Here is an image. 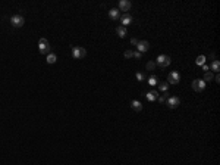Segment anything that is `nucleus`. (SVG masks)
I'll use <instances>...</instances> for the list:
<instances>
[{"instance_id":"f257e3e1","label":"nucleus","mask_w":220,"mask_h":165,"mask_svg":"<svg viewBox=\"0 0 220 165\" xmlns=\"http://www.w3.org/2000/svg\"><path fill=\"white\" fill-rule=\"evenodd\" d=\"M38 50H40L41 55H49L50 50H51L50 43H49L46 38H40V41H38Z\"/></svg>"},{"instance_id":"f03ea898","label":"nucleus","mask_w":220,"mask_h":165,"mask_svg":"<svg viewBox=\"0 0 220 165\" xmlns=\"http://www.w3.org/2000/svg\"><path fill=\"white\" fill-rule=\"evenodd\" d=\"M170 62H172V59H170V56L167 55H160L157 57V62H156V65H159L161 69H164V68H167L170 65Z\"/></svg>"},{"instance_id":"7ed1b4c3","label":"nucleus","mask_w":220,"mask_h":165,"mask_svg":"<svg viewBox=\"0 0 220 165\" xmlns=\"http://www.w3.org/2000/svg\"><path fill=\"white\" fill-rule=\"evenodd\" d=\"M72 56L73 59H82L87 56V50L84 47H79V46H73L72 47Z\"/></svg>"},{"instance_id":"20e7f679","label":"nucleus","mask_w":220,"mask_h":165,"mask_svg":"<svg viewBox=\"0 0 220 165\" xmlns=\"http://www.w3.org/2000/svg\"><path fill=\"white\" fill-rule=\"evenodd\" d=\"M10 24H12V27H15V28H21V27H24L25 19H24L22 15H13V16H10Z\"/></svg>"},{"instance_id":"39448f33","label":"nucleus","mask_w":220,"mask_h":165,"mask_svg":"<svg viewBox=\"0 0 220 165\" xmlns=\"http://www.w3.org/2000/svg\"><path fill=\"white\" fill-rule=\"evenodd\" d=\"M166 103H167V106H169L170 109H175V108H178L181 105V99L176 97V96H172V97L166 99Z\"/></svg>"},{"instance_id":"423d86ee","label":"nucleus","mask_w":220,"mask_h":165,"mask_svg":"<svg viewBox=\"0 0 220 165\" xmlns=\"http://www.w3.org/2000/svg\"><path fill=\"white\" fill-rule=\"evenodd\" d=\"M205 89V81L204 80H194L192 81V90L194 92H203Z\"/></svg>"},{"instance_id":"0eeeda50","label":"nucleus","mask_w":220,"mask_h":165,"mask_svg":"<svg viewBox=\"0 0 220 165\" xmlns=\"http://www.w3.org/2000/svg\"><path fill=\"white\" fill-rule=\"evenodd\" d=\"M181 81V75L179 72H176V71H173V72H170L167 75V83L169 84H178Z\"/></svg>"},{"instance_id":"6e6552de","label":"nucleus","mask_w":220,"mask_h":165,"mask_svg":"<svg viewBox=\"0 0 220 165\" xmlns=\"http://www.w3.org/2000/svg\"><path fill=\"white\" fill-rule=\"evenodd\" d=\"M136 49H138V52H139V53H145V52L150 49V43H148V41H145V40H141V41H138Z\"/></svg>"},{"instance_id":"1a4fd4ad","label":"nucleus","mask_w":220,"mask_h":165,"mask_svg":"<svg viewBox=\"0 0 220 165\" xmlns=\"http://www.w3.org/2000/svg\"><path fill=\"white\" fill-rule=\"evenodd\" d=\"M131 1L129 0H120L119 1V9L122 10V12H129V9H131Z\"/></svg>"},{"instance_id":"9d476101","label":"nucleus","mask_w":220,"mask_h":165,"mask_svg":"<svg viewBox=\"0 0 220 165\" xmlns=\"http://www.w3.org/2000/svg\"><path fill=\"white\" fill-rule=\"evenodd\" d=\"M120 22H122V27H125V28H126V27L132 22V16H131L129 13H125V15H122V16H120Z\"/></svg>"},{"instance_id":"9b49d317","label":"nucleus","mask_w":220,"mask_h":165,"mask_svg":"<svg viewBox=\"0 0 220 165\" xmlns=\"http://www.w3.org/2000/svg\"><path fill=\"white\" fill-rule=\"evenodd\" d=\"M109 18L112 19V21H118V19H120V13H119L118 9H110V10H109Z\"/></svg>"},{"instance_id":"f8f14e48","label":"nucleus","mask_w":220,"mask_h":165,"mask_svg":"<svg viewBox=\"0 0 220 165\" xmlns=\"http://www.w3.org/2000/svg\"><path fill=\"white\" fill-rule=\"evenodd\" d=\"M131 108L134 110H136V112H141L142 110V103L139 100H132L131 102Z\"/></svg>"},{"instance_id":"ddd939ff","label":"nucleus","mask_w":220,"mask_h":165,"mask_svg":"<svg viewBox=\"0 0 220 165\" xmlns=\"http://www.w3.org/2000/svg\"><path fill=\"white\" fill-rule=\"evenodd\" d=\"M159 92H156V90H151V92H148L147 93V99L150 100V102H154V100H157L159 99Z\"/></svg>"},{"instance_id":"4468645a","label":"nucleus","mask_w":220,"mask_h":165,"mask_svg":"<svg viewBox=\"0 0 220 165\" xmlns=\"http://www.w3.org/2000/svg\"><path fill=\"white\" fill-rule=\"evenodd\" d=\"M116 34H118L120 38H125V37H126V28L122 27V25H119L118 28H116Z\"/></svg>"},{"instance_id":"2eb2a0df","label":"nucleus","mask_w":220,"mask_h":165,"mask_svg":"<svg viewBox=\"0 0 220 165\" xmlns=\"http://www.w3.org/2000/svg\"><path fill=\"white\" fill-rule=\"evenodd\" d=\"M210 68H211V71H214V72H219V71H220V62H219V60H213Z\"/></svg>"},{"instance_id":"dca6fc26","label":"nucleus","mask_w":220,"mask_h":165,"mask_svg":"<svg viewBox=\"0 0 220 165\" xmlns=\"http://www.w3.org/2000/svg\"><path fill=\"white\" fill-rule=\"evenodd\" d=\"M46 60H47V63H50V65H51V63H56V60H57V56L54 55V53H49Z\"/></svg>"},{"instance_id":"f3484780","label":"nucleus","mask_w":220,"mask_h":165,"mask_svg":"<svg viewBox=\"0 0 220 165\" xmlns=\"http://www.w3.org/2000/svg\"><path fill=\"white\" fill-rule=\"evenodd\" d=\"M203 80L205 83H207V81H213V80H214V75H213V72H210V71H208V72H204Z\"/></svg>"},{"instance_id":"a211bd4d","label":"nucleus","mask_w":220,"mask_h":165,"mask_svg":"<svg viewBox=\"0 0 220 165\" xmlns=\"http://www.w3.org/2000/svg\"><path fill=\"white\" fill-rule=\"evenodd\" d=\"M159 89L161 90V92H167L169 90V83H159Z\"/></svg>"},{"instance_id":"6ab92c4d","label":"nucleus","mask_w":220,"mask_h":165,"mask_svg":"<svg viewBox=\"0 0 220 165\" xmlns=\"http://www.w3.org/2000/svg\"><path fill=\"white\" fill-rule=\"evenodd\" d=\"M195 63H197V65H200V66H203L204 63H205V56H198V57H197V59H195Z\"/></svg>"},{"instance_id":"aec40b11","label":"nucleus","mask_w":220,"mask_h":165,"mask_svg":"<svg viewBox=\"0 0 220 165\" xmlns=\"http://www.w3.org/2000/svg\"><path fill=\"white\" fill-rule=\"evenodd\" d=\"M148 84H150V86H156V84H159V80H157V77H156V75H151V77L148 78Z\"/></svg>"},{"instance_id":"412c9836","label":"nucleus","mask_w":220,"mask_h":165,"mask_svg":"<svg viewBox=\"0 0 220 165\" xmlns=\"http://www.w3.org/2000/svg\"><path fill=\"white\" fill-rule=\"evenodd\" d=\"M154 68H156V62H153V60L147 62V69H148V71H153Z\"/></svg>"},{"instance_id":"4be33fe9","label":"nucleus","mask_w":220,"mask_h":165,"mask_svg":"<svg viewBox=\"0 0 220 165\" xmlns=\"http://www.w3.org/2000/svg\"><path fill=\"white\" fill-rule=\"evenodd\" d=\"M123 55H125V57H126V59H131V57H134V52H132V50H126Z\"/></svg>"},{"instance_id":"5701e85b","label":"nucleus","mask_w":220,"mask_h":165,"mask_svg":"<svg viewBox=\"0 0 220 165\" xmlns=\"http://www.w3.org/2000/svg\"><path fill=\"white\" fill-rule=\"evenodd\" d=\"M166 99H167L166 96H159V99H157V100H159L160 103H164V102H166Z\"/></svg>"},{"instance_id":"b1692460","label":"nucleus","mask_w":220,"mask_h":165,"mask_svg":"<svg viewBox=\"0 0 220 165\" xmlns=\"http://www.w3.org/2000/svg\"><path fill=\"white\" fill-rule=\"evenodd\" d=\"M141 56H142V53H139L138 50H136V52H134V57H135V59H141Z\"/></svg>"},{"instance_id":"393cba45","label":"nucleus","mask_w":220,"mask_h":165,"mask_svg":"<svg viewBox=\"0 0 220 165\" xmlns=\"http://www.w3.org/2000/svg\"><path fill=\"white\" fill-rule=\"evenodd\" d=\"M136 80H138V81H142V80H144V75L141 72H138L136 74Z\"/></svg>"},{"instance_id":"a878e982","label":"nucleus","mask_w":220,"mask_h":165,"mask_svg":"<svg viewBox=\"0 0 220 165\" xmlns=\"http://www.w3.org/2000/svg\"><path fill=\"white\" fill-rule=\"evenodd\" d=\"M208 69H210V66L204 63V65H203V71H204V72H208Z\"/></svg>"},{"instance_id":"bb28decb","label":"nucleus","mask_w":220,"mask_h":165,"mask_svg":"<svg viewBox=\"0 0 220 165\" xmlns=\"http://www.w3.org/2000/svg\"><path fill=\"white\" fill-rule=\"evenodd\" d=\"M131 44L136 46V44H138V40H136V38H132V40H131Z\"/></svg>"},{"instance_id":"cd10ccee","label":"nucleus","mask_w":220,"mask_h":165,"mask_svg":"<svg viewBox=\"0 0 220 165\" xmlns=\"http://www.w3.org/2000/svg\"><path fill=\"white\" fill-rule=\"evenodd\" d=\"M214 80H216L217 83H220V77H219V75H216V77H214Z\"/></svg>"}]
</instances>
